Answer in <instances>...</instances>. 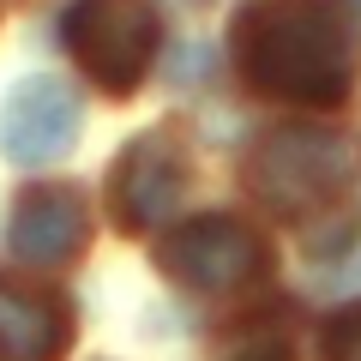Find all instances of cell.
<instances>
[{
    "instance_id": "5",
    "label": "cell",
    "mask_w": 361,
    "mask_h": 361,
    "mask_svg": "<svg viewBox=\"0 0 361 361\" xmlns=\"http://www.w3.org/2000/svg\"><path fill=\"white\" fill-rule=\"evenodd\" d=\"M78 127H85V103L78 90L66 85L61 73H30L6 90L0 103V157L18 169H42L61 163L78 145Z\"/></svg>"
},
{
    "instance_id": "1",
    "label": "cell",
    "mask_w": 361,
    "mask_h": 361,
    "mask_svg": "<svg viewBox=\"0 0 361 361\" xmlns=\"http://www.w3.org/2000/svg\"><path fill=\"white\" fill-rule=\"evenodd\" d=\"M247 85L295 109H337L361 66V25L343 0H265L235 25Z\"/></svg>"
},
{
    "instance_id": "2",
    "label": "cell",
    "mask_w": 361,
    "mask_h": 361,
    "mask_svg": "<svg viewBox=\"0 0 361 361\" xmlns=\"http://www.w3.org/2000/svg\"><path fill=\"white\" fill-rule=\"evenodd\" d=\"M361 175V139L337 127H277L247 157V193L277 217H313Z\"/></svg>"
},
{
    "instance_id": "6",
    "label": "cell",
    "mask_w": 361,
    "mask_h": 361,
    "mask_svg": "<svg viewBox=\"0 0 361 361\" xmlns=\"http://www.w3.org/2000/svg\"><path fill=\"white\" fill-rule=\"evenodd\" d=\"M180 193H187V157L169 133H139L127 151L115 157V175H109V205L115 223L127 235H145L157 223L175 217Z\"/></svg>"
},
{
    "instance_id": "8",
    "label": "cell",
    "mask_w": 361,
    "mask_h": 361,
    "mask_svg": "<svg viewBox=\"0 0 361 361\" xmlns=\"http://www.w3.org/2000/svg\"><path fill=\"white\" fill-rule=\"evenodd\" d=\"M73 343V313L54 289L0 277V361H61Z\"/></svg>"
},
{
    "instance_id": "7",
    "label": "cell",
    "mask_w": 361,
    "mask_h": 361,
    "mask_svg": "<svg viewBox=\"0 0 361 361\" xmlns=\"http://www.w3.org/2000/svg\"><path fill=\"white\" fill-rule=\"evenodd\" d=\"M18 259L30 265H66L78 259V247L90 241V211L85 193L66 187V180H42V187H25L13 205V229H6Z\"/></svg>"
},
{
    "instance_id": "3",
    "label": "cell",
    "mask_w": 361,
    "mask_h": 361,
    "mask_svg": "<svg viewBox=\"0 0 361 361\" xmlns=\"http://www.w3.org/2000/svg\"><path fill=\"white\" fill-rule=\"evenodd\" d=\"M163 42V18L151 0H73L66 6V49L103 97H133L145 85Z\"/></svg>"
},
{
    "instance_id": "4",
    "label": "cell",
    "mask_w": 361,
    "mask_h": 361,
    "mask_svg": "<svg viewBox=\"0 0 361 361\" xmlns=\"http://www.w3.org/2000/svg\"><path fill=\"white\" fill-rule=\"evenodd\" d=\"M163 271L187 289H205V295H229L265 277L271 247L253 223L241 217H187L175 235L163 241Z\"/></svg>"
},
{
    "instance_id": "9",
    "label": "cell",
    "mask_w": 361,
    "mask_h": 361,
    "mask_svg": "<svg viewBox=\"0 0 361 361\" xmlns=\"http://www.w3.org/2000/svg\"><path fill=\"white\" fill-rule=\"evenodd\" d=\"M325 361H361V307H343L325 325Z\"/></svg>"
},
{
    "instance_id": "10",
    "label": "cell",
    "mask_w": 361,
    "mask_h": 361,
    "mask_svg": "<svg viewBox=\"0 0 361 361\" xmlns=\"http://www.w3.org/2000/svg\"><path fill=\"white\" fill-rule=\"evenodd\" d=\"M223 361H295V355H289V337L283 331H241Z\"/></svg>"
}]
</instances>
